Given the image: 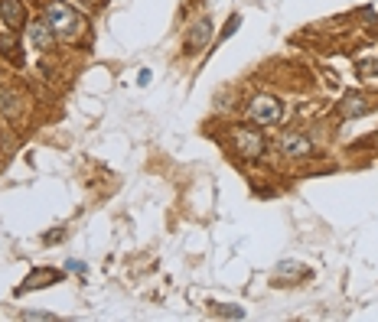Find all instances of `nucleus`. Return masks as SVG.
Here are the masks:
<instances>
[{"label": "nucleus", "mask_w": 378, "mask_h": 322, "mask_svg": "<svg viewBox=\"0 0 378 322\" xmlns=\"http://www.w3.org/2000/svg\"><path fill=\"white\" fill-rule=\"evenodd\" d=\"M46 20H49V26H53V33L59 39H72V36L82 30V17H78L69 3H62V0H53V3L46 7Z\"/></svg>", "instance_id": "1"}, {"label": "nucleus", "mask_w": 378, "mask_h": 322, "mask_svg": "<svg viewBox=\"0 0 378 322\" xmlns=\"http://www.w3.org/2000/svg\"><path fill=\"white\" fill-rule=\"evenodd\" d=\"M281 118H284V105H281V98H274V95H258L248 107V120L251 124H261V127H270V124H277Z\"/></svg>", "instance_id": "2"}, {"label": "nucleus", "mask_w": 378, "mask_h": 322, "mask_svg": "<svg viewBox=\"0 0 378 322\" xmlns=\"http://www.w3.org/2000/svg\"><path fill=\"white\" fill-rule=\"evenodd\" d=\"M209 39H212V20H209V17H199V20L189 26V33H186V53H199V49H205Z\"/></svg>", "instance_id": "3"}, {"label": "nucleus", "mask_w": 378, "mask_h": 322, "mask_svg": "<svg viewBox=\"0 0 378 322\" xmlns=\"http://www.w3.org/2000/svg\"><path fill=\"white\" fill-rule=\"evenodd\" d=\"M59 280H62V270H55V267H36L30 277L23 280L20 293H26V290H43V287H53V283H59Z\"/></svg>", "instance_id": "4"}, {"label": "nucleus", "mask_w": 378, "mask_h": 322, "mask_svg": "<svg viewBox=\"0 0 378 322\" xmlns=\"http://www.w3.org/2000/svg\"><path fill=\"white\" fill-rule=\"evenodd\" d=\"M281 153L284 156H291V160H303V156L313 153V143L303 137V134H284L281 137Z\"/></svg>", "instance_id": "5"}, {"label": "nucleus", "mask_w": 378, "mask_h": 322, "mask_svg": "<svg viewBox=\"0 0 378 322\" xmlns=\"http://www.w3.org/2000/svg\"><path fill=\"white\" fill-rule=\"evenodd\" d=\"M30 43L33 49H40V53H49L55 46V33L49 26V20H33L30 23Z\"/></svg>", "instance_id": "6"}, {"label": "nucleus", "mask_w": 378, "mask_h": 322, "mask_svg": "<svg viewBox=\"0 0 378 322\" xmlns=\"http://www.w3.org/2000/svg\"><path fill=\"white\" fill-rule=\"evenodd\" d=\"M235 143H238V150L245 153V156H251V160L264 153V137H261L258 130H251V127H241V130H238V134H235Z\"/></svg>", "instance_id": "7"}, {"label": "nucleus", "mask_w": 378, "mask_h": 322, "mask_svg": "<svg viewBox=\"0 0 378 322\" xmlns=\"http://www.w3.org/2000/svg\"><path fill=\"white\" fill-rule=\"evenodd\" d=\"M368 111H372V101H368L362 91H346L343 105H339V114H343V118H362Z\"/></svg>", "instance_id": "8"}, {"label": "nucleus", "mask_w": 378, "mask_h": 322, "mask_svg": "<svg viewBox=\"0 0 378 322\" xmlns=\"http://www.w3.org/2000/svg\"><path fill=\"white\" fill-rule=\"evenodd\" d=\"M0 20L7 23L10 30H20V26H26V10H23L20 0H0Z\"/></svg>", "instance_id": "9"}, {"label": "nucleus", "mask_w": 378, "mask_h": 322, "mask_svg": "<svg viewBox=\"0 0 378 322\" xmlns=\"http://www.w3.org/2000/svg\"><path fill=\"white\" fill-rule=\"evenodd\" d=\"M0 53L7 55V59H10V62H17L20 65L23 62V53H20V39H17V33H3V36H0Z\"/></svg>", "instance_id": "10"}, {"label": "nucleus", "mask_w": 378, "mask_h": 322, "mask_svg": "<svg viewBox=\"0 0 378 322\" xmlns=\"http://www.w3.org/2000/svg\"><path fill=\"white\" fill-rule=\"evenodd\" d=\"M0 114H7V118H17V114H20V98L3 85H0Z\"/></svg>", "instance_id": "11"}, {"label": "nucleus", "mask_w": 378, "mask_h": 322, "mask_svg": "<svg viewBox=\"0 0 378 322\" xmlns=\"http://www.w3.org/2000/svg\"><path fill=\"white\" fill-rule=\"evenodd\" d=\"M216 310V316H222V319H245V310L241 306H212Z\"/></svg>", "instance_id": "12"}, {"label": "nucleus", "mask_w": 378, "mask_h": 322, "mask_svg": "<svg viewBox=\"0 0 378 322\" xmlns=\"http://www.w3.org/2000/svg\"><path fill=\"white\" fill-rule=\"evenodd\" d=\"M238 23H241V17H228L225 30H222V36H218V43H222V39H228V36H232V33L238 30Z\"/></svg>", "instance_id": "13"}, {"label": "nucleus", "mask_w": 378, "mask_h": 322, "mask_svg": "<svg viewBox=\"0 0 378 322\" xmlns=\"http://www.w3.org/2000/svg\"><path fill=\"white\" fill-rule=\"evenodd\" d=\"M359 72H362L366 78L378 75V59H372V62H359Z\"/></svg>", "instance_id": "14"}, {"label": "nucleus", "mask_w": 378, "mask_h": 322, "mask_svg": "<svg viewBox=\"0 0 378 322\" xmlns=\"http://www.w3.org/2000/svg\"><path fill=\"white\" fill-rule=\"evenodd\" d=\"M23 319H43V322H53L55 316H53V312H23Z\"/></svg>", "instance_id": "15"}, {"label": "nucleus", "mask_w": 378, "mask_h": 322, "mask_svg": "<svg viewBox=\"0 0 378 322\" xmlns=\"http://www.w3.org/2000/svg\"><path fill=\"white\" fill-rule=\"evenodd\" d=\"M137 82H141V85H151V69H144V72H141V78H137Z\"/></svg>", "instance_id": "16"}, {"label": "nucleus", "mask_w": 378, "mask_h": 322, "mask_svg": "<svg viewBox=\"0 0 378 322\" xmlns=\"http://www.w3.org/2000/svg\"><path fill=\"white\" fill-rule=\"evenodd\" d=\"M88 3H92V0H88Z\"/></svg>", "instance_id": "17"}]
</instances>
